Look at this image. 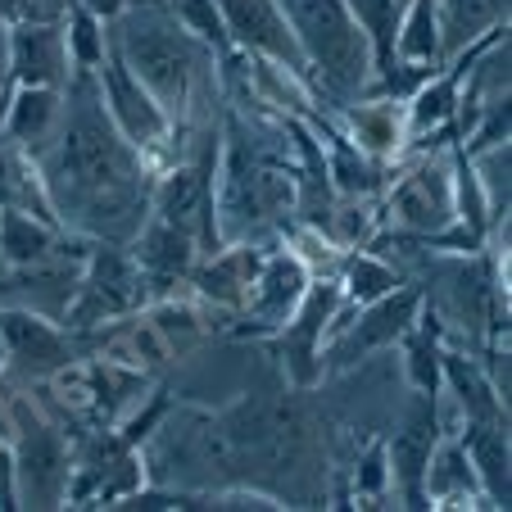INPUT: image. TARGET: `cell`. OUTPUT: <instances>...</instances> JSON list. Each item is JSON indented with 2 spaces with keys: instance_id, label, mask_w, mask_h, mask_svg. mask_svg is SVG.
Masks as SVG:
<instances>
[{
  "instance_id": "6da1fadb",
  "label": "cell",
  "mask_w": 512,
  "mask_h": 512,
  "mask_svg": "<svg viewBox=\"0 0 512 512\" xmlns=\"http://www.w3.org/2000/svg\"><path fill=\"white\" fill-rule=\"evenodd\" d=\"M50 141L55 150L41 164V182L55 218L105 241L132 236L145 218L141 150L114 127L91 68H78Z\"/></svg>"
},
{
  "instance_id": "7a4b0ae2",
  "label": "cell",
  "mask_w": 512,
  "mask_h": 512,
  "mask_svg": "<svg viewBox=\"0 0 512 512\" xmlns=\"http://www.w3.org/2000/svg\"><path fill=\"white\" fill-rule=\"evenodd\" d=\"M109 50L159 100L173 127L195 105V78L213 59V50L177 23L168 0H127V10L118 14L114 32H109Z\"/></svg>"
},
{
  "instance_id": "3957f363",
  "label": "cell",
  "mask_w": 512,
  "mask_h": 512,
  "mask_svg": "<svg viewBox=\"0 0 512 512\" xmlns=\"http://www.w3.org/2000/svg\"><path fill=\"white\" fill-rule=\"evenodd\" d=\"M277 5L300 41L304 68H318L322 87L336 96H358L368 87L377 64L345 0H277Z\"/></svg>"
},
{
  "instance_id": "277c9868",
  "label": "cell",
  "mask_w": 512,
  "mask_h": 512,
  "mask_svg": "<svg viewBox=\"0 0 512 512\" xmlns=\"http://www.w3.org/2000/svg\"><path fill=\"white\" fill-rule=\"evenodd\" d=\"M96 73H100V100H105L118 132H123L136 150H159V145L173 136V118L159 109V100L127 73V64L114 50L105 55V64H100Z\"/></svg>"
},
{
  "instance_id": "5b68a950",
  "label": "cell",
  "mask_w": 512,
  "mask_h": 512,
  "mask_svg": "<svg viewBox=\"0 0 512 512\" xmlns=\"http://www.w3.org/2000/svg\"><path fill=\"white\" fill-rule=\"evenodd\" d=\"M19 413V494L28 508H55L68 494V454L64 440L32 413L28 404L14 408Z\"/></svg>"
},
{
  "instance_id": "8992f818",
  "label": "cell",
  "mask_w": 512,
  "mask_h": 512,
  "mask_svg": "<svg viewBox=\"0 0 512 512\" xmlns=\"http://www.w3.org/2000/svg\"><path fill=\"white\" fill-rule=\"evenodd\" d=\"M136 300H141V268H136V259L100 245V250L87 259V272H82V281H78V295L68 304V322L91 327V322H105V318L127 313Z\"/></svg>"
},
{
  "instance_id": "52a82bcc",
  "label": "cell",
  "mask_w": 512,
  "mask_h": 512,
  "mask_svg": "<svg viewBox=\"0 0 512 512\" xmlns=\"http://www.w3.org/2000/svg\"><path fill=\"white\" fill-rule=\"evenodd\" d=\"M390 218L417 236L445 232L454 223V177H449V168L435 164V159H422L408 177H399L390 186Z\"/></svg>"
},
{
  "instance_id": "ba28073f",
  "label": "cell",
  "mask_w": 512,
  "mask_h": 512,
  "mask_svg": "<svg viewBox=\"0 0 512 512\" xmlns=\"http://www.w3.org/2000/svg\"><path fill=\"white\" fill-rule=\"evenodd\" d=\"M218 10H223L227 37L236 46L254 50L259 59H272V64L290 68V73H304L300 41H295L277 0H218Z\"/></svg>"
},
{
  "instance_id": "9c48e42d",
  "label": "cell",
  "mask_w": 512,
  "mask_h": 512,
  "mask_svg": "<svg viewBox=\"0 0 512 512\" xmlns=\"http://www.w3.org/2000/svg\"><path fill=\"white\" fill-rule=\"evenodd\" d=\"M5 59H10V82H19V87H59L68 78V68H73L64 28L50 19L10 23Z\"/></svg>"
},
{
  "instance_id": "30bf717a",
  "label": "cell",
  "mask_w": 512,
  "mask_h": 512,
  "mask_svg": "<svg viewBox=\"0 0 512 512\" xmlns=\"http://www.w3.org/2000/svg\"><path fill=\"white\" fill-rule=\"evenodd\" d=\"M340 290L336 286H309L304 300L295 304L286 322H281V358H286L290 377L309 386L318 377V358H322V336H327V322L336 318Z\"/></svg>"
},
{
  "instance_id": "8fae6325",
  "label": "cell",
  "mask_w": 512,
  "mask_h": 512,
  "mask_svg": "<svg viewBox=\"0 0 512 512\" xmlns=\"http://www.w3.org/2000/svg\"><path fill=\"white\" fill-rule=\"evenodd\" d=\"M155 213H159V223H173L182 232H191L213 254V245H218V236H213V186L204 168H195V164L173 168L155 191Z\"/></svg>"
},
{
  "instance_id": "7c38bea8",
  "label": "cell",
  "mask_w": 512,
  "mask_h": 512,
  "mask_svg": "<svg viewBox=\"0 0 512 512\" xmlns=\"http://www.w3.org/2000/svg\"><path fill=\"white\" fill-rule=\"evenodd\" d=\"M304 290H309V268H304L295 254H272V259H263L259 272H254L245 309H250L254 322H263V327H281V322L295 313V304L304 300Z\"/></svg>"
},
{
  "instance_id": "4fadbf2b",
  "label": "cell",
  "mask_w": 512,
  "mask_h": 512,
  "mask_svg": "<svg viewBox=\"0 0 512 512\" xmlns=\"http://www.w3.org/2000/svg\"><path fill=\"white\" fill-rule=\"evenodd\" d=\"M0 336H5V354L32 377H50V372L68 368V340L59 336L50 322H41L37 313H5L0 318Z\"/></svg>"
},
{
  "instance_id": "5bb4252c",
  "label": "cell",
  "mask_w": 512,
  "mask_h": 512,
  "mask_svg": "<svg viewBox=\"0 0 512 512\" xmlns=\"http://www.w3.org/2000/svg\"><path fill=\"white\" fill-rule=\"evenodd\" d=\"M435 23H440V59H454L485 32L508 28V0H435Z\"/></svg>"
},
{
  "instance_id": "9a60e30c",
  "label": "cell",
  "mask_w": 512,
  "mask_h": 512,
  "mask_svg": "<svg viewBox=\"0 0 512 512\" xmlns=\"http://www.w3.org/2000/svg\"><path fill=\"white\" fill-rule=\"evenodd\" d=\"M59 109H64L59 87H19L10 100H5V114H0L5 141L41 150L59 127Z\"/></svg>"
},
{
  "instance_id": "2e32d148",
  "label": "cell",
  "mask_w": 512,
  "mask_h": 512,
  "mask_svg": "<svg viewBox=\"0 0 512 512\" xmlns=\"http://www.w3.org/2000/svg\"><path fill=\"white\" fill-rule=\"evenodd\" d=\"M263 254L254 245H236V250L213 254L200 272H195V286H200L204 300L213 304H227V309H241L245 295L254 286V272H259Z\"/></svg>"
},
{
  "instance_id": "e0dca14e",
  "label": "cell",
  "mask_w": 512,
  "mask_h": 512,
  "mask_svg": "<svg viewBox=\"0 0 512 512\" xmlns=\"http://www.w3.org/2000/svg\"><path fill=\"white\" fill-rule=\"evenodd\" d=\"M413 313H417V295L413 290H390V295H381V300H372L368 304V318L358 322V331L345 340V345H336V358L340 363H349L354 354H368L372 345H386V340H395L399 331L413 322Z\"/></svg>"
},
{
  "instance_id": "ac0fdd59",
  "label": "cell",
  "mask_w": 512,
  "mask_h": 512,
  "mask_svg": "<svg viewBox=\"0 0 512 512\" xmlns=\"http://www.w3.org/2000/svg\"><path fill=\"white\" fill-rule=\"evenodd\" d=\"M136 268L155 277H186L195 268V236L173 223H150L136 241Z\"/></svg>"
},
{
  "instance_id": "d6986e66",
  "label": "cell",
  "mask_w": 512,
  "mask_h": 512,
  "mask_svg": "<svg viewBox=\"0 0 512 512\" xmlns=\"http://www.w3.org/2000/svg\"><path fill=\"white\" fill-rule=\"evenodd\" d=\"M349 127H354V136H358V150L372 159L395 155L408 136V118L395 100H377V105L349 109Z\"/></svg>"
},
{
  "instance_id": "ffe728a7",
  "label": "cell",
  "mask_w": 512,
  "mask_h": 512,
  "mask_svg": "<svg viewBox=\"0 0 512 512\" xmlns=\"http://www.w3.org/2000/svg\"><path fill=\"white\" fill-rule=\"evenodd\" d=\"M55 254V227L32 218L19 209H0V263L23 268V263H37Z\"/></svg>"
},
{
  "instance_id": "44dd1931",
  "label": "cell",
  "mask_w": 512,
  "mask_h": 512,
  "mask_svg": "<svg viewBox=\"0 0 512 512\" xmlns=\"http://www.w3.org/2000/svg\"><path fill=\"white\" fill-rule=\"evenodd\" d=\"M463 454L476 467V481L485 485V494L494 503H508V435L494 422H476Z\"/></svg>"
},
{
  "instance_id": "7402d4cb",
  "label": "cell",
  "mask_w": 512,
  "mask_h": 512,
  "mask_svg": "<svg viewBox=\"0 0 512 512\" xmlns=\"http://www.w3.org/2000/svg\"><path fill=\"white\" fill-rule=\"evenodd\" d=\"M354 23L363 28L372 46V64L377 73H390L395 68V37H399V19H404V5L399 0H345Z\"/></svg>"
},
{
  "instance_id": "603a6c76",
  "label": "cell",
  "mask_w": 512,
  "mask_h": 512,
  "mask_svg": "<svg viewBox=\"0 0 512 512\" xmlns=\"http://www.w3.org/2000/svg\"><path fill=\"white\" fill-rule=\"evenodd\" d=\"M399 64H435L440 59V23H435V0H408L395 37Z\"/></svg>"
},
{
  "instance_id": "cb8c5ba5",
  "label": "cell",
  "mask_w": 512,
  "mask_h": 512,
  "mask_svg": "<svg viewBox=\"0 0 512 512\" xmlns=\"http://www.w3.org/2000/svg\"><path fill=\"white\" fill-rule=\"evenodd\" d=\"M458 82H463V64L449 73V78H435V82H422L408 105V132H431V127L449 123L458 109Z\"/></svg>"
},
{
  "instance_id": "d4e9b609",
  "label": "cell",
  "mask_w": 512,
  "mask_h": 512,
  "mask_svg": "<svg viewBox=\"0 0 512 512\" xmlns=\"http://www.w3.org/2000/svg\"><path fill=\"white\" fill-rule=\"evenodd\" d=\"M431 449H435V413H417L413 422L404 426V435L395 440V467H399V481L408 490H422V476H426V463H431Z\"/></svg>"
},
{
  "instance_id": "484cf974",
  "label": "cell",
  "mask_w": 512,
  "mask_h": 512,
  "mask_svg": "<svg viewBox=\"0 0 512 512\" xmlns=\"http://www.w3.org/2000/svg\"><path fill=\"white\" fill-rule=\"evenodd\" d=\"M64 41H68V59H73V68H91V73H96L109 55L105 23H100L96 14H87L82 5L64 10Z\"/></svg>"
},
{
  "instance_id": "4316f807",
  "label": "cell",
  "mask_w": 512,
  "mask_h": 512,
  "mask_svg": "<svg viewBox=\"0 0 512 512\" xmlns=\"http://www.w3.org/2000/svg\"><path fill=\"white\" fill-rule=\"evenodd\" d=\"M422 481H426V494H431V499H463V494L476 485V472H472L463 449L445 445V449H431V463H426Z\"/></svg>"
},
{
  "instance_id": "83f0119b",
  "label": "cell",
  "mask_w": 512,
  "mask_h": 512,
  "mask_svg": "<svg viewBox=\"0 0 512 512\" xmlns=\"http://www.w3.org/2000/svg\"><path fill=\"white\" fill-rule=\"evenodd\" d=\"M186 32L195 41H204L209 50H227L232 37H227V23H223V10H218V0H168Z\"/></svg>"
},
{
  "instance_id": "f1b7e54d",
  "label": "cell",
  "mask_w": 512,
  "mask_h": 512,
  "mask_svg": "<svg viewBox=\"0 0 512 512\" xmlns=\"http://www.w3.org/2000/svg\"><path fill=\"white\" fill-rule=\"evenodd\" d=\"M399 281H395V268H386L381 259H372V254H354V259L345 263V295L358 304H372L381 300V295H390Z\"/></svg>"
},
{
  "instance_id": "f546056e",
  "label": "cell",
  "mask_w": 512,
  "mask_h": 512,
  "mask_svg": "<svg viewBox=\"0 0 512 512\" xmlns=\"http://www.w3.org/2000/svg\"><path fill=\"white\" fill-rule=\"evenodd\" d=\"M445 372H449V381H454V390H458V404L467 408V417H472V422H494V417H499V395H494V390L485 386L472 368H467L463 358L449 354L445 358Z\"/></svg>"
},
{
  "instance_id": "4dcf8cb0",
  "label": "cell",
  "mask_w": 512,
  "mask_h": 512,
  "mask_svg": "<svg viewBox=\"0 0 512 512\" xmlns=\"http://www.w3.org/2000/svg\"><path fill=\"white\" fill-rule=\"evenodd\" d=\"M331 173H336V186L345 195H368L377 186V168L345 141H336V150H331Z\"/></svg>"
},
{
  "instance_id": "1f68e13d",
  "label": "cell",
  "mask_w": 512,
  "mask_h": 512,
  "mask_svg": "<svg viewBox=\"0 0 512 512\" xmlns=\"http://www.w3.org/2000/svg\"><path fill=\"white\" fill-rule=\"evenodd\" d=\"M381 481H386V454L377 449V454H372L368 463H363V476H358V485H363L368 494H377V490H381Z\"/></svg>"
},
{
  "instance_id": "d6a6232c",
  "label": "cell",
  "mask_w": 512,
  "mask_h": 512,
  "mask_svg": "<svg viewBox=\"0 0 512 512\" xmlns=\"http://www.w3.org/2000/svg\"><path fill=\"white\" fill-rule=\"evenodd\" d=\"M73 5H82V10H87V14H96L100 23H105V19L114 23L118 14L127 10V0H73Z\"/></svg>"
},
{
  "instance_id": "836d02e7",
  "label": "cell",
  "mask_w": 512,
  "mask_h": 512,
  "mask_svg": "<svg viewBox=\"0 0 512 512\" xmlns=\"http://www.w3.org/2000/svg\"><path fill=\"white\" fill-rule=\"evenodd\" d=\"M73 0H28V14L23 19H50V23H59V14L68 10Z\"/></svg>"
},
{
  "instance_id": "e575fe53",
  "label": "cell",
  "mask_w": 512,
  "mask_h": 512,
  "mask_svg": "<svg viewBox=\"0 0 512 512\" xmlns=\"http://www.w3.org/2000/svg\"><path fill=\"white\" fill-rule=\"evenodd\" d=\"M28 14V0H0V23H19Z\"/></svg>"
},
{
  "instance_id": "d590c367",
  "label": "cell",
  "mask_w": 512,
  "mask_h": 512,
  "mask_svg": "<svg viewBox=\"0 0 512 512\" xmlns=\"http://www.w3.org/2000/svg\"><path fill=\"white\" fill-rule=\"evenodd\" d=\"M5 87H10V59H5V37H0V114H5Z\"/></svg>"
},
{
  "instance_id": "8d00e7d4",
  "label": "cell",
  "mask_w": 512,
  "mask_h": 512,
  "mask_svg": "<svg viewBox=\"0 0 512 512\" xmlns=\"http://www.w3.org/2000/svg\"><path fill=\"white\" fill-rule=\"evenodd\" d=\"M5 358H10V354H5V340H0V368H5Z\"/></svg>"
},
{
  "instance_id": "74e56055",
  "label": "cell",
  "mask_w": 512,
  "mask_h": 512,
  "mask_svg": "<svg viewBox=\"0 0 512 512\" xmlns=\"http://www.w3.org/2000/svg\"><path fill=\"white\" fill-rule=\"evenodd\" d=\"M399 5H408V0H399Z\"/></svg>"
}]
</instances>
